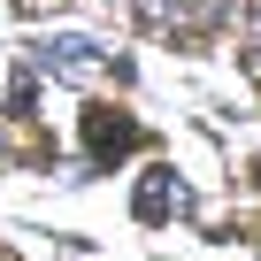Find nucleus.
<instances>
[{
	"instance_id": "obj_1",
	"label": "nucleus",
	"mask_w": 261,
	"mask_h": 261,
	"mask_svg": "<svg viewBox=\"0 0 261 261\" xmlns=\"http://www.w3.org/2000/svg\"><path fill=\"white\" fill-rule=\"evenodd\" d=\"M130 8H139V23L154 39H223L246 23L253 0H130Z\"/></svg>"
},
{
	"instance_id": "obj_2",
	"label": "nucleus",
	"mask_w": 261,
	"mask_h": 261,
	"mask_svg": "<svg viewBox=\"0 0 261 261\" xmlns=\"http://www.w3.org/2000/svg\"><path fill=\"white\" fill-rule=\"evenodd\" d=\"M31 54H39V69H54V77H85V69H100V54H108V46L69 31V39H39Z\"/></svg>"
},
{
	"instance_id": "obj_3",
	"label": "nucleus",
	"mask_w": 261,
	"mask_h": 261,
	"mask_svg": "<svg viewBox=\"0 0 261 261\" xmlns=\"http://www.w3.org/2000/svg\"><path fill=\"white\" fill-rule=\"evenodd\" d=\"M85 146L108 162V154H130L139 146V123H130L123 108H85Z\"/></svg>"
},
{
	"instance_id": "obj_4",
	"label": "nucleus",
	"mask_w": 261,
	"mask_h": 261,
	"mask_svg": "<svg viewBox=\"0 0 261 261\" xmlns=\"http://www.w3.org/2000/svg\"><path fill=\"white\" fill-rule=\"evenodd\" d=\"M177 207H185V185H177V169L154 162V169L139 177V223H169Z\"/></svg>"
},
{
	"instance_id": "obj_5",
	"label": "nucleus",
	"mask_w": 261,
	"mask_h": 261,
	"mask_svg": "<svg viewBox=\"0 0 261 261\" xmlns=\"http://www.w3.org/2000/svg\"><path fill=\"white\" fill-rule=\"evenodd\" d=\"M238 62H246V77L261 85V0L246 8V23H238Z\"/></svg>"
},
{
	"instance_id": "obj_6",
	"label": "nucleus",
	"mask_w": 261,
	"mask_h": 261,
	"mask_svg": "<svg viewBox=\"0 0 261 261\" xmlns=\"http://www.w3.org/2000/svg\"><path fill=\"white\" fill-rule=\"evenodd\" d=\"M123 8H130V0H123Z\"/></svg>"
}]
</instances>
